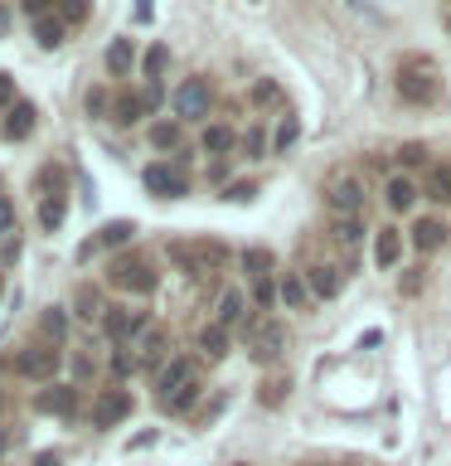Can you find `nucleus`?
<instances>
[{"label": "nucleus", "instance_id": "f257e3e1", "mask_svg": "<svg viewBox=\"0 0 451 466\" xmlns=\"http://www.w3.org/2000/svg\"><path fill=\"white\" fill-rule=\"evenodd\" d=\"M398 97L413 107H432L442 97V73L432 68V58H407L398 64Z\"/></svg>", "mask_w": 451, "mask_h": 466}, {"label": "nucleus", "instance_id": "f03ea898", "mask_svg": "<svg viewBox=\"0 0 451 466\" xmlns=\"http://www.w3.org/2000/svg\"><path fill=\"white\" fill-rule=\"evenodd\" d=\"M170 262L189 277H214L218 268L228 262V248L218 238H195V243H175L170 248Z\"/></svg>", "mask_w": 451, "mask_h": 466}, {"label": "nucleus", "instance_id": "7ed1b4c3", "mask_svg": "<svg viewBox=\"0 0 451 466\" xmlns=\"http://www.w3.org/2000/svg\"><path fill=\"white\" fill-rule=\"evenodd\" d=\"M364 199H369V189H364V175H355V170H335L330 180H326V204L340 218H355V214H364Z\"/></svg>", "mask_w": 451, "mask_h": 466}, {"label": "nucleus", "instance_id": "20e7f679", "mask_svg": "<svg viewBox=\"0 0 451 466\" xmlns=\"http://www.w3.org/2000/svg\"><path fill=\"white\" fill-rule=\"evenodd\" d=\"M107 277H112V287L136 291V297H145V291H155V282H160L155 268H151L145 258H136V253H131V258H116L112 268H107Z\"/></svg>", "mask_w": 451, "mask_h": 466}, {"label": "nucleus", "instance_id": "39448f33", "mask_svg": "<svg viewBox=\"0 0 451 466\" xmlns=\"http://www.w3.org/2000/svg\"><path fill=\"white\" fill-rule=\"evenodd\" d=\"M214 107V87L209 78H185L175 87V116H185V122H199V116H209Z\"/></svg>", "mask_w": 451, "mask_h": 466}, {"label": "nucleus", "instance_id": "423d86ee", "mask_svg": "<svg viewBox=\"0 0 451 466\" xmlns=\"http://www.w3.org/2000/svg\"><path fill=\"white\" fill-rule=\"evenodd\" d=\"M145 189H151L155 199H180V195H189V175L180 170V166H170V160H155V166H145Z\"/></svg>", "mask_w": 451, "mask_h": 466}, {"label": "nucleus", "instance_id": "0eeeda50", "mask_svg": "<svg viewBox=\"0 0 451 466\" xmlns=\"http://www.w3.org/2000/svg\"><path fill=\"white\" fill-rule=\"evenodd\" d=\"M247 350H253L257 364H272L286 350V330L276 320H257V326H247Z\"/></svg>", "mask_w": 451, "mask_h": 466}, {"label": "nucleus", "instance_id": "6e6552de", "mask_svg": "<svg viewBox=\"0 0 451 466\" xmlns=\"http://www.w3.org/2000/svg\"><path fill=\"white\" fill-rule=\"evenodd\" d=\"M102 330H107L116 345H126V340H141V335L151 330V326H145V311H131V306H116V311H107V316H102Z\"/></svg>", "mask_w": 451, "mask_h": 466}, {"label": "nucleus", "instance_id": "1a4fd4ad", "mask_svg": "<svg viewBox=\"0 0 451 466\" xmlns=\"http://www.w3.org/2000/svg\"><path fill=\"white\" fill-rule=\"evenodd\" d=\"M122 418H131V393L126 389H102L93 403V422L97 428H116Z\"/></svg>", "mask_w": 451, "mask_h": 466}, {"label": "nucleus", "instance_id": "9d476101", "mask_svg": "<svg viewBox=\"0 0 451 466\" xmlns=\"http://www.w3.org/2000/svg\"><path fill=\"white\" fill-rule=\"evenodd\" d=\"M58 350L54 345H35V350H25L20 360H15V374H25V379H54L58 374Z\"/></svg>", "mask_w": 451, "mask_h": 466}, {"label": "nucleus", "instance_id": "9b49d317", "mask_svg": "<svg viewBox=\"0 0 451 466\" xmlns=\"http://www.w3.org/2000/svg\"><path fill=\"white\" fill-rule=\"evenodd\" d=\"M160 399H175V393H185L189 384H199V374H195V360H170L165 370H160Z\"/></svg>", "mask_w": 451, "mask_h": 466}, {"label": "nucleus", "instance_id": "f8f14e48", "mask_svg": "<svg viewBox=\"0 0 451 466\" xmlns=\"http://www.w3.org/2000/svg\"><path fill=\"white\" fill-rule=\"evenodd\" d=\"M306 287H311V297L330 301V297H340L345 277H340V268H330V262H311V268H306Z\"/></svg>", "mask_w": 451, "mask_h": 466}, {"label": "nucleus", "instance_id": "ddd939ff", "mask_svg": "<svg viewBox=\"0 0 451 466\" xmlns=\"http://www.w3.org/2000/svg\"><path fill=\"white\" fill-rule=\"evenodd\" d=\"M35 408L39 413H58V418H73L78 413V389H68V384H49L35 399Z\"/></svg>", "mask_w": 451, "mask_h": 466}, {"label": "nucleus", "instance_id": "4468645a", "mask_svg": "<svg viewBox=\"0 0 451 466\" xmlns=\"http://www.w3.org/2000/svg\"><path fill=\"white\" fill-rule=\"evenodd\" d=\"M35 122H39L35 102H15V107L5 112V122H0V131H5V141H25L29 131H35Z\"/></svg>", "mask_w": 451, "mask_h": 466}, {"label": "nucleus", "instance_id": "2eb2a0df", "mask_svg": "<svg viewBox=\"0 0 451 466\" xmlns=\"http://www.w3.org/2000/svg\"><path fill=\"white\" fill-rule=\"evenodd\" d=\"M442 243H446V224H442V218H417V224H413V248H417V253H436Z\"/></svg>", "mask_w": 451, "mask_h": 466}, {"label": "nucleus", "instance_id": "dca6fc26", "mask_svg": "<svg viewBox=\"0 0 451 466\" xmlns=\"http://www.w3.org/2000/svg\"><path fill=\"white\" fill-rule=\"evenodd\" d=\"M276 297H282V306H291V311H301V306L311 301L306 272H282V282H276Z\"/></svg>", "mask_w": 451, "mask_h": 466}, {"label": "nucleus", "instance_id": "f3484780", "mask_svg": "<svg viewBox=\"0 0 451 466\" xmlns=\"http://www.w3.org/2000/svg\"><path fill=\"white\" fill-rule=\"evenodd\" d=\"M403 253V233L398 228H378V238H374V262L378 268H393Z\"/></svg>", "mask_w": 451, "mask_h": 466}, {"label": "nucleus", "instance_id": "a211bd4d", "mask_svg": "<svg viewBox=\"0 0 451 466\" xmlns=\"http://www.w3.org/2000/svg\"><path fill=\"white\" fill-rule=\"evenodd\" d=\"M384 199H388V209H413V204H417V185L407 180V175H393V180L384 185Z\"/></svg>", "mask_w": 451, "mask_h": 466}, {"label": "nucleus", "instance_id": "6ab92c4d", "mask_svg": "<svg viewBox=\"0 0 451 466\" xmlns=\"http://www.w3.org/2000/svg\"><path fill=\"white\" fill-rule=\"evenodd\" d=\"M233 141H238V137H233V127H224V122L204 127V137H199V146H204L209 156H224V151H233Z\"/></svg>", "mask_w": 451, "mask_h": 466}, {"label": "nucleus", "instance_id": "aec40b11", "mask_svg": "<svg viewBox=\"0 0 451 466\" xmlns=\"http://www.w3.org/2000/svg\"><path fill=\"white\" fill-rule=\"evenodd\" d=\"M145 112H151V107H145V97H136V93H122V97H116V107H112V122L131 127V122H141Z\"/></svg>", "mask_w": 451, "mask_h": 466}, {"label": "nucleus", "instance_id": "412c9836", "mask_svg": "<svg viewBox=\"0 0 451 466\" xmlns=\"http://www.w3.org/2000/svg\"><path fill=\"white\" fill-rule=\"evenodd\" d=\"M199 355H204V360H224V355H228L224 326H204V330H199Z\"/></svg>", "mask_w": 451, "mask_h": 466}, {"label": "nucleus", "instance_id": "4be33fe9", "mask_svg": "<svg viewBox=\"0 0 451 466\" xmlns=\"http://www.w3.org/2000/svg\"><path fill=\"white\" fill-rule=\"evenodd\" d=\"M131 64H136V54H131V39H112V44H107V68L116 73V78H126Z\"/></svg>", "mask_w": 451, "mask_h": 466}, {"label": "nucleus", "instance_id": "5701e85b", "mask_svg": "<svg viewBox=\"0 0 451 466\" xmlns=\"http://www.w3.org/2000/svg\"><path fill=\"white\" fill-rule=\"evenodd\" d=\"M233 320H243V291H224V297H218L214 326H233Z\"/></svg>", "mask_w": 451, "mask_h": 466}, {"label": "nucleus", "instance_id": "b1692460", "mask_svg": "<svg viewBox=\"0 0 451 466\" xmlns=\"http://www.w3.org/2000/svg\"><path fill=\"white\" fill-rule=\"evenodd\" d=\"M64 20H54V15H44V20H35V39L44 44V49H58V44H64Z\"/></svg>", "mask_w": 451, "mask_h": 466}, {"label": "nucleus", "instance_id": "393cba45", "mask_svg": "<svg viewBox=\"0 0 451 466\" xmlns=\"http://www.w3.org/2000/svg\"><path fill=\"white\" fill-rule=\"evenodd\" d=\"M64 214H68V204H64V195H58V189H54V195H49V199L39 204V224H44V228L54 233L58 224H64Z\"/></svg>", "mask_w": 451, "mask_h": 466}, {"label": "nucleus", "instance_id": "a878e982", "mask_svg": "<svg viewBox=\"0 0 451 466\" xmlns=\"http://www.w3.org/2000/svg\"><path fill=\"white\" fill-rule=\"evenodd\" d=\"M131 238H136V224H126V218H112V224L97 233V243H107V248H122Z\"/></svg>", "mask_w": 451, "mask_h": 466}, {"label": "nucleus", "instance_id": "bb28decb", "mask_svg": "<svg viewBox=\"0 0 451 466\" xmlns=\"http://www.w3.org/2000/svg\"><path fill=\"white\" fill-rule=\"evenodd\" d=\"M427 199H432V204H451V166H442V170L427 175Z\"/></svg>", "mask_w": 451, "mask_h": 466}, {"label": "nucleus", "instance_id": "cd10ccee", "mask_svg": "<svg viewBox=\"0 0 451 466\" xmlns=\"http://www.w3.org/2000/svg\"><path fill=\"white\" fill-rule=\"evenodd\" d=\"M272 262H276V258L267 253V248H247V253H243V268H247V277H253V282L272 272Z\"/></svg>", "mask_w": 451, "mask_h": 466}, {"label": "nucleus", "instance_id": "c85d7f7f", "mask_svg": "<svg viewBox=\"0 0 451 466\" xmlns=\"http://www.w3.org/2000/svg\"><path fill=\"white\" fill-rule=\"evenodd\" d=\"M136 350H141V364H160V355H165V335L145 330L141 340H136Z\"/></svg>", "mask_w": 451, "mask_h": 466}, {"label": "nucleus", "instance_id": "c756f323", "mask_svg": "<svg viewBox=\"0 0 451 466\" xmlns=\"http://www.w3.org/2000/svg\"><path fill=\"white\" fill-rule=\"evenodd\" d=\"M364 238V218H335V243H345V248H355Z\"/></svg>", "mask_w": 451, "mask_h": 466}, {"label": "nucleus", "instance_id": "7c9ffc66", "mask_svg": "<svg viewBox=\"0 0 451 466\" xmlns=\"http://www.w3.org/2000/svg\"><path fill=\"white\" fill-rule=\"evenodd\" d=\"M165 64H170V49H165V44H155V49H151V54H145V64H141V68H145V78H151V83H155V78H160V73H165Z\"/></svg>", "mask_w": 451, "mask_h": 466}, {"label": "nucleus", "instance_id": "2f4dec72", "mask_svg": "<svg viewBox=\"0 0 451 466\" xmlns=\"http://www.w3.org/2000/svg\"><path fill=\"white\" fill-rule=\"evenodd\" d=\"M39 326H44V330H49V335H54V340H64V335H68V316H64V311H58V306H49V311H44V320H39Z\"/></svg>", "mask_w": 451, "mask_h": 466}, {"label": "nucleus", "instance_id": "473e14b6", "mask_svg": "<svg viewBox=\"0 0 451 466\" xmlns=\"http://www.w3.org/2000/svg\"><path fill=\"white\" fill-rule=\"evenodd\" d=\"M151 141L160 146V151H170V146H180V127H175V122H160V127H151Z\"/></svg>", "mask_w": 451, "mask_h": 466}, {"label": "nucleus", "instance_id": "72a5a7b5", "mask_svg": "<svg viewBox=\"0 0 451 466\" xmlns=\"http://www.w3.org/2000/svg\"><path fill=\"white\" fill-rule=\"evenodd\" d=\"M87 10H93V0H64V5H58V20H64V25H78Z\"/></svg>", "mask_w": 451, "mask_h": 466}, {"label": "nucleus", "instance_id": "f704fd0d", "mask_svg": "<svg viewBox=\"0 0 451 466\" xmlns=\"http://www.w3.org/2000/svg\"><path fill=\"white\" fill-rule=\"evenodd\" d=\"M78 306H83L78 316H87V320H93V316H107V311H102V301H97V291H93V287H78Z\"/></svg>", "mask_w": 451, "mask_h": 466}, {"label": "nucleus", "instance_id": "c9c22d12", "mask_svg": "<svg viewBox=\"0 0 451 466\" xmlns=\"http://www.w3.org/2000/svg\"><path fill=\"white\" fill-rule=\"evenodd\" d=\"M112 370L122 374V379L136 374V370H141V355H131V350H116V355H112Z\"/></svg>", "mask_w": 451, "mask_h": 466}, {"label": "nucleus", "instance_id": "e433bc0d", "mask_svg": "<svg viewBox=\"0 0 451 466\" xmlns=\"http://www.w3.org/2000/svg\"><path fill=\"white\" fill-rule=\"evenodd\" d=\"M286 379H267V384H262V403H267V408H276V403H282L286 399Z\"/></svg>", "mask_w": 451, "mask_h": 466}, {"label": "nucleus", "instance_id": "4c0bfd02", "mask_svg": "<svg viewBox=\"0 0 451 466\" xmlns=\"http://www.w3.org/2000/svg\"><path fill=\"white\" fill-rule=\"evenodd\" d=\"M112 107H116V102L102 93V87H93V93H87V116H107Z\"/></svg>", "mask_w": 451, "mask_h": 466}, {"label": "nucleus", "instance_id": "58836bf2", "mask_svg": "<svg viewBox=\"0 0 451 466\" xmlns=\"http://www.w3.org/2000/svg\"><path fill=\"white\" fill-rule=\"evenodd\" d=\"M296 131H301L296 116H282V127H276V151H286V146L296 141Z\"/></svg>", "mask_w": 451, "mask_h": 466}, {"label": "nucleus", "instance_id": "ea45409f", "mask_svg": "<svg viewBox=\"0 0 451 466\" xmlns=\"http://www.w3.org/2000/svg\"><path fill=\"white\" fill-rule=\"evenodd\" d=\"M398 160L403 166H422V160H427V146H417V141H407L403 151H398Z\"/></svg>", "mask_w": 451, "mask_h": 466}, {"label": "nucleus", "instance_id": "a19ab883", "mask_svg": "<svg viewBox=\"0 0 451 466\" xmlns=\"http://www.w3.org/2000/svg\"><path fill=\"white\" fill-rule=\"evenodd\" d=\"M276 97H282V87H276L272 78H262V83L253 87V102H276Z\"/></svg>", "mask_w": 451, "mask_h": 466}, {"label": "nucleus", "instance_id": "79ce46f5", "mask_svg": "<svg viewBox=\"0 0 451 466\" xmlns=\"http://www.w3.org/2000/svg\"><path fill=\"white\" fill-rule=\"evenodd\" d=\"M272 297H276V287L267 282V277H257V282H253V301L257 306H272Z\"/></svg>", "mask_w": 451, "mask_h": 466}, {"label": "nucleus", "instance_id": "37998d69", "mask_svg": "<svg viewBox=\"0 0 451 466\" xmlns=\"http://www.w3.org/2000/svg\"><path fill=\"white\" fill-rule=\"evenodd\" d=\"M10 233H15V204L0 199V238H10Z\"/></svg>", "mask_w": 451, "mask_h": 466}, {"label": "nucleus", "instance_id": "c03bdc74", "mask_svg": "<svg viewBox=\"0 0 451 466\" xmlns=\"http://www.w3.org/2000/svg\"><path fill=\"white\" fill-rule=\"evenodd\" d=\"M20 5H25L29 15H35V20H44V15H49L54 5H64V0H20Z\"/></svg>", "mask_w": 451, "mask_h": 466}, {"label": "nucleus", "instance_id": "a18cd8bd", "mask_svg": "<svg viewBox=\"0 0 451 466\" xmlns=\"http://www.w3.org/2000/svg\"><path fill=\"white\" fill-rule=\"evenodd\" d=\"M0 107H15V78H10V73H0Z\"/></svg>", "mask_w": 451, "mask_h": 466}, {"label": "nucleus", "instance_id": "49530a36", "mask_svg": "<svg viewBox=\"0 0 451 466\" xmlns=\"http://www.w3.org/2000/svg\"><path fill=\"white\" fill-rule=\"evenodd\" d=\"M141 97H145V107H160V97H165V93H160V83H151Z\"/></svg>", "mask_w": 451, "mask_h": 466}, {"label": "nucleus", "instance_id": "de8ad7c7", "mask_svg": "<svg viewBox=\"0 0 451 466\" xmlns=\"http://www.w3.org/2000/svg\"><path fill=\"white\" fill-rule=\"evenodd\" d=\"M35 466H64V457H58V451H39Z\"/></svg>", "mask_w": 451, "mask_h": 466}, {"label": "nucleus", "instance_id": "09e8293b", "mask_svg": "<svg viewBox=\"0 0 451 466\" xmlns=\"http://www.w3.org/2000/svg\"><path fill=\"white\" fill-rule=\"evenodd\" d=\"M253 195H257V185H233L228 199H253Z\"/></svg>", "mask_w": 451, "mask_h": 466}, {"label": "nucleus", "instance_id": "8fccbe9b", "mask_svg": "<svg viewBox=\"0 0 451 466\" xmlns=\"http://www.w3.org/2000/svg\"><path fill=\"white\" fill-rule=\"evenodd\" d=\"M5 447H10V437H5V432H0V457H5Z\"/></svg>", "mask_w": 451, "mask_h": 466}, {"label": "nucleus", "instance_id": "3c124183", "mask_svg": "<svg viewBox=\"0 0 451 466\" xmlns=\"http://www.w3.org/2000/svg\"><path fill=\"white\" fill-rule=\"evenodd\" d=\"M446 29H451V5H446Z\"/></svg>", "mask_w": 451, "mask_h": 466}, {"label": "nucleus", "instance_id": "603ef678", "mask_svg": "<svg viewBox=\"0 0 451 466\" xmlns=\"http://www.w3.org/2000/svg\"><path fill=\"white\" fill-rule=\"evenodd\" d=\"M0 29H5V15H0Z\"/></svg>", "mask_w": 451, "mask_h": 466}, {"label": "nucleus", "instance_id": "864d4df0", "mask_svg": "<svg viewBox=\"0 0 451 466\" xmlns=\"http://www.w3.org/2000/svg\"><path fill=\"white\" fill-rule=\"evenodd\" d=\"M0 291H5V277H0Z\"/></svg>", "mask_w": 451, "mask_h": 466}]
</instances>
